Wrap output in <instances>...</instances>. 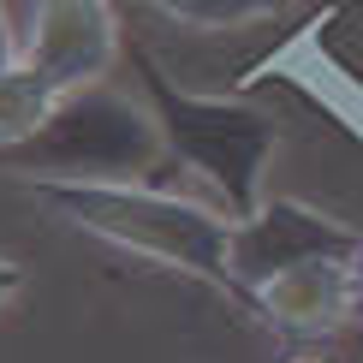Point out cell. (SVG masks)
<instances>
[{"label":"cell","instance_id":"1","mask_svg":"<svg viewBox=\"0 0 363 363\" xmlns=\"http://www.w3.org/2000/svg\"><path fill=\"white\" fill-rule=\"evenodd\" d=\"M36 196L66 215L72 226H84L89 238H108V245L149 256V262H167L179 274H196L208 286L238 298L233 280V215L191 196L155 191L143 179H113V185H72V179H42ZM245 304V298H238Z\"/></svg>","mask_w":363,"mask_h":363},{"label":"cell","instance_id":"2","mask_svg":"<svg viewBox=\"0 0 363 363\" xmlns=\"http://www.w3.org/2000/svg\"><path fill=\"white\" fill-rule=\"evenodd\" d=\"M167 161V138L149 96H119L108 84L66 89L60 108L30 131L24 143L0 149V173L12 179H72V185H113V179H149Z\"/></svg>","mask_w":363,"mask_h":363},{"label":"cell","instance_id":"3","mask_svg":"<svg viewBox=\"0 0 363 363\" xmlns=\"http://www.w3.org/2000/svg\"><path fill=\"white\" fill-rule=\"evenodd\" d=\"M143 72V96L161 119L167 155L179 167H191L196 179H208V191L220 196V208L233 220H245L262 208L268 196V167L280 149V125L250 101H226V96H191L179 89L149 54H138Z\"/></svg>","mask_w":363,"mask_h":363},{"label":"cell","instance_id":"4","mask_svg":"<svg viewBox=\"0 0 363 363\" xmlns=\"http://www.w3.org/2000/svg\"><path fill=\"white\" fill-rule=\"evenodd\" d=\"M363 238L352 226L328 220L322 208L310 203H292V196H274L245 220H233V280H238V298L250 304V292L262 286L268 274L280 268H298V262H315V256H357Z\"/></svg>","mask_w":363,"mask_h":363},{"label":"cell","instance_id":"5","mask_svg":"<svg viewBox=\"0 0 363 363\" xmlns=\"http://www.w3.org/2000/svg\"><path fill=\"white\" fill-rule=\"evenodd\" d=\"M250 310L286 340H328L345 315H357V262L352 256H315V262L280 268L250 292Z\"/></svg>","mask_w":363,"mask_h":363},{"label":"cell","instance_id":"6","mask_svg":"<svg viewBox=\"0 0 363 363\" xmlns=\"http://www.w3.org/2000/svg\"><path fill=\"white\" fill-rule=\"evenodd\" d=\"M24 60H36L66 89L101 84L119 60V18L108 0H36L24 30Z\"/></svg>","mask_w":363,"mask_h":363},{"label":"cell","instance_id":"7","mask_svg":"<svg viewBox=\"0 0 363 363\" xmlns=\"http://www.w3.org/2000/svg\"><path fill=\"white\" fill-rule=\"evenodd\" d=\"M60 96H66V84L48 78L36 60L18 54L12 66H0V149L24 143L30 131H36L42 119L60 108Z\"/></svg>","mask_w":363,"mask_h":363},{"label":"cell","instance_id":"8","mask_svg":"<svg viewBox=\"0 0 363 363\" xmlns=\"http://www.w3.org/2000/svg\"><path fill=\"white\" fill-rule=\"evenodd\" d=\"M143 6H155L161 18L191 24V30H238V24H256V18H274L292 0H143Z\"/></svg>","mask_w":363,"mask_h":363},{"label":"cell","instance_id":"9","mask_svg":"<svg viewBox=\"0 0 363 363\" xmlns=\"http://www.w3.org/2000/svg\"><path fill=\"white\" fill-rule=\"evenodd\" d=\"M18 292H24V268L12 262V256H0V304H12Z\"/></svg>","mask_w":363,"mask_h":363},{"label":"cell","instance_id":"10","mask_svg":"<svg viewBox=\"0 0 363 363\" xmlns=\"http://www.w3.org/2000/svg\"><path fill=\"white\" fill-rule=\"evenodd\" d=\"M24 48H18V36H12V24H6V12H0V66H12Z\"/></svg>","mask_w":363,"mask_h":363},{"label":"cell","instance_id":"11","mask_svg":"<svg viewBox=\"0 0 363 363\" xmlns=\"http://www.w3.org/2000/svg\"><path fill=\"white\" fill-rule=\"evenodd\" d=\"M286 363H334V357H328V352H292Z\"/></svg>","mask_w":363,"mask_h":363},{"label":"cell","instance_id":"12","mask_svg":"<svg viewBox=\"0 0 363 363\" xmlns=\"http://www.w3.org/2000/svg\"><path fill=\"white\" fill-rule=\"evenodd\" d=\"M352 262H357V304H363V250L352 256Z\"/></svg>","mask_w":363,"mask_h":363}]
</instances>
